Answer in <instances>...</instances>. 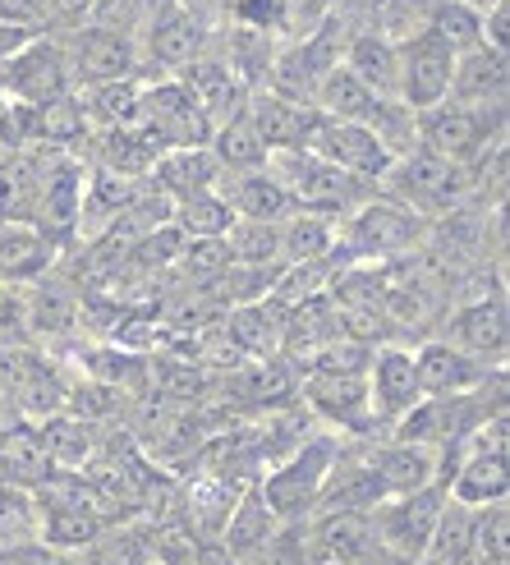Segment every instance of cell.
<instances>
[{
	"mask_svg": "<svg viewBox=\"0 0 510 565\" xmlns=\"http://www.w3.org/2000/svg\"><path fill=\"white\" fill-rule=\"evenodd\" d=\"M450 74H456V46H450L437 28H423L401 51V102L414 116L442 106L450 93Z\"/></svg>",
	"mask_w": 510,
	"mask_h": 565,
	"instance_id": "cell-1",
	"label": "cell"
},
{
	"mask_svg": "<svg viewBox=\"0 0 510 565\" xmlns=\"http://www.w3.org/2000/svg\"><path fill=\"white\" fill-rule=\"evenodd\" d=\"M304 148L314 157H322V161H331V166H340V171L359 175V180L386 175L391 161H395L386 152V143L368 125H346V120H327V116H314V129H308Z\"/></svg>",
	"mask_w": 510,
	"mask_h": 565,
	"instance_id": "cell-2",
	"label": "cell"
},
{
	"mask_svg": "<svg viewBox=\"0 0 510 565\" xmlns=\"http://www.w3.org/2000/svg\"><path fill=\"white\" fill-rule=\"evenodd\" d=\"M0 83L23 106H46L55 97H65V51L46 42H28L10 61H0Z\"/></svg>",
	"mask_w": 510,
	"mask_h": 565,
	"instance_id": "cell-3",
	"label": "cell"
},
{
	"mask_svg": "<svg viewBox=\"0 0 510 565\" xmlns=\"http://www.w3.org/2000/svg\"><path fill=\"white\" fill-rule=\"evenodd\" d=\"M327 473H331V441H308L286 469H276L267 478V488H263L267 511L272 515H295V511H304V505H314Z\"/></svg>",
	"mask_w": 510,
	"mask_h": 565,
	"instance_id": "cell-4",
	"label": "cell"
},
{
	"mask_svg": "<svg viewBox=\"0 0 510 565\" xmlns=\"http://www.w3.org/2000/svg\"><path fill=\"white\" fill-rule=\"evenodd\" d=\"M418 134H423V152H437L446 161H474L478 148L488 138V120L484 110H469V106H456V102H442L433 110H418Z\"/></svg>",
	"mask_w": 510,
	"mask_h": 565,
	"instance_id": "cell-5",
	"label": "cell"
},
{
	"mask_svg": "<svg viewBox=\"0 0 510 565\" xmlns=\"http://www.w3.org/2000/svg\"><path fill=\"white\" fill-rule=\"evenodd\" d=\"M446 511V492L442 488H418L410 497H401V505H391L386 520H382V539L395 556L405 561H418L423 552L433 547V533H437V520Z\"/></svg>",
	"mask_w": 510,
	"mask_h": 565,
	"instance_id": "cell-6",
	"label": "cell"
},
{
	"mask_svg": "<svg viewBox=\"0 0 510 565\" xmlns=\"http://www.w3.org/2000/svg\"><path fill=\"white\" fill-rule=\"evenodd\" d=\"M391 171L401 175V193L423 207H450V203H460L465 189H469L465 166L446 161L437 152H410L401 161H391Z\"/></svg>",
	"mask_w": 510,
	"mask_h": 565,
	"instance_id": "cell-7",
	"label": "cell"
},
{
	"mask_svg": "<svg viewBox=\"0 0 510 565\" xmlns=\"http://www.w3.org/2000/svg\"><path fill=\"white\" fill-rule=\"evenodd\" d=\"M418 239V221L405 207L391 203H373L350 221V248L363 258H401Z\"/></svg>",
	"mask_w": 510,
	"mask_h": 565,
	"instance_id": "cell-8",
	"label": "cell"
},
{
	"mask_svg": "<svg viewBox=\"0 0 510 565\" xmlns=\"http://www.w3.org/2000/svg\"><path fill=\"white\" fill-rule=\"evenodd\" d=\"M134 61H138V55H134L129 33H110V28H88V33H78L74 51L65 55V65H74V74L83 83H93V88L129 78Z\"/></svg>",
	"mask_w": 510,
	"mask_h": 565,
	"instance_id": "cell-9",
	"label": "cell"
},
{
	"mask_svg": "<svg viewBox=\"0 0 510 565\" xmlns=\"http://www.w3.org/2000/svg\"><path fill=\"white\" fill-rule=\"evenodd\" d=\"M446 97H456V106H469V110L497 106L506 97V51H492L484 42L460 51Z\"/></svg>",
	"mask_w": 510,
	"mask_h": 565,
	"instance_id": "cell-10",
	"label": "cell"
},
{
	"mask_svg": "<svg viewBox=\"0 0 510 565\" xmlns=\"http://www.w3.org/2000/svg\"><path fill=\"white\" fill-rule=\"evenodd\" d=\"M244 116L253 120V129H258L263 138V148H286V152H299L304 148V138L308 129H314V116L318 110L314 106H299L295 97L286 93H263V97H253Z\"/></svg>",
	"mask_w": 510,
	"mask_h": 565,
	"instance_id": "cell-11",
	"label": "cell"
},
{
	"mask_svg": "<svg viewBox=\"0 0 510 565\" xmlns=\"http://www.w3.org/2000/svg\"><path fill=\"white\" fill-rule=\"evenodd\" d=\"M290 198L295 203H304V207H350V203H359V175H350V171H340V166H331V161H322V157H295L290 161Z\"/></svg>",
	"mask_w": 510,
	"mask_h": 565,
	"instance_id": "cell-12",
	"label": "cell"
},
{
	"mask_svg": "<svg viewBox=\"0 0 510 565\" xmlns=\"http://www.w3.org/2000/svg\"><path fill=\"white\" fill-rule=\"evenodd\" d=\"M184 88H189V97L198 102V110L208 116V125L216 129V125H225V120H235L240 116V102H244V83H240V74L231 70V65H221V61H198L184 70Z\"/></svg>",
	"mask_w": 510,
	"mask_h": 565,
	"instance_id": "cell-13",
	"label": "cell"
},
{
	"mask_svg": "<svg viewBox=\"0 0 510 565\" xmlns=\"http://www.w3.org/2000/svg\"><path fill=\"white\" fill-rule=\"evenodd\" d=\"M198 55H203V19H198L184 0H170L152 19V61H161L170 70H189Z\"/></svg>",
	"mask_w": 510,
	"mask_h": 565,
	"instance_id": "cell-14",
	"label": "cell"
},
{
	"mask_svg": "<svg viewBox=\"0 0 510 565\" xmlns=\"http://www.w3.org/2000/svg\"><path fill=\"white\" fill-rule=\"evenodd\" d=\"M314 97H318V102H314L318 116H327V120H346V125H368V129L378 125L382 106H386V102H378L373 93H368L346 65H336V70L318 83V93H314Z\"/></svg>",
	"mask_w": 510,
	"mask_h": 565,
	"instance_id": "cell-15",
	"label": "cell"
},
{
	"mask_svg": "<svg viewBox=\"0 0 510 565\" xmlns=\"http://www.w3.org/2000/svg\"><path fill=\"white\" fill-rule=\"evenodd\" d=\"M373 552V524L359 511H327L314 529V556L327 565H354Z\"/></svg>",
	"mask_w": 510,
	"mask_h": 565,
	"instance_id": "cell-16",
	"label": "cell"
},
{
	"mask_svg": "<svg viewBox=\"0 0 510 565\" xmlns=\"http://www.w3.org/2000/svg\"><path fill=\"white\" fill-rule=\"evenodd\" d=\"M346 70L378 102H401V51L382 38H354L346 51Z\"/></svg>",
	"mask_w": 510,
	"mask_h": 565,
	"instance_id": "cell-17",
	"label": "cell"
},
{
	"mask_svg": "<svg viewBox=\"0 0 510 565\" xmlns=\"http://www.w3.org/2000/svg\"><path fill=\"white\" fill-rule=\"evenodd\" d=\"M418 373H414V354L405 350H382L373 359V401L386 418H401L418 405Z\"/></svg>",
	"mask_w": 510,
	"mask_h": 565,
	"instance_id": "cell-18",
	"label": "cell"
},
{
	"mask_svg": "<svg viewBox=\"0 0 510 565\" xmlns=\"http://www.w3.org/2000/svg\"><path fill=\"white\" fill-rule=\"evenodd\" d=\"M336 65H340V38H336V19H331V23L318 28L314 42H304V46L290 55V61H286V70H280V83H286L295 97L318 93V83H322Z\"/></svg>",
	"mask_w": 510,
	"mask_h": 565,
	"instance_id": "cell-19",
	"label": "cell"
},
{
	"mask_svg": "<svg viewBox=\"0 0 510 565\" xmlns=\"http://www.w3.org/2000/svg\"><path fill=\"white\" fill-rule=\"evenodd\" d=\"M308 401L322 414L350 423V428H363V414L373 405V395H368L359 373H314L308 377Z\"/></svg>",
	"mask_w": 510,
	"mask_h": 565,
	"instance_id": "cell-20",
	"label": "cell"
},
{
	"mask_svg": "<svg viewBox=\"0 0 510 565\" xmlns=\"http://www.w3.org/2000/svg\"><path fill=\"white\" fill-rule=\"evenodd\" d=\"M414 373H418V391L428 395H460L465 386H474L484 377V369L465 354V350H450V345H428L414 359Z\"/></svg>",
	"mask_w": 510,
	"mask_h": 565,
	"instance_id": "cell-21",
	"label": "cell"
},
{
	"mask_svg": "<svg viewBox=\"0 0 510 565\" xmlns=\"http://www.w3.org/2000/svg\"><path fill=\"white\" fill-rule=\"evenodd\" d=\"M231 341L248 354H276L286 341V308L280 303H244L231 318Z\"/></svg>",
	"mask_w": 510,
	"mask_h": 565,
	"instance_id": "cell-22",
	"label": "cell"
},
{
	"mask_svg": "<svg viewBox=\"0 0 510 565\" xmlns=\"http://www.w3.org/2000/svg\"><path fill=\"white\" fill-rule=\"evenodd\" d=\"M373 469H378L382 492H395V497H410V492L433 483V456L423 446H414V441H401V446L382 450Z\"/></svg>",
	"mask_w": 510,
	"mask_h": 565,
	"instance_id": "cell-23",
	"label": "cell"
},
{
	"mask_svg": "<svg viewBox=\"0 0 510 565\" xmlns=\"http://www.w3.org/2000/svg\"><path fill=\"white\" fill-rule=\"evenodd\" d=\"M386 492L378 483V469H368V465H350V469H336L322 478V492L318 501L327 505V511H368V505H378Z\"/></svg>",
	"mask_w": 510,
	"mask_h": 565,
	"instance_id": "cell-24",
	"label": "cell"
},
{
	"mask_svg": "<svg viewBox=\"0 0 510 565\" xmlns=\"http://www.w3.org/2000/svg\"><path fill=\"white\" fill-rule=\"evenodd\" d=\"M51 263V244L28 231V225H6L0 231V280H28Z\"/></svg>",
	"mask_w": 510,
	"mask_h": 565,
	"instance_id": "cell-25",
	"label": "cell"
},
{
	"mask_svg": "<svg viewBox=\"0 0 510 565\" xmlns=\"http://www.w3.org/2000/svg\"><path fill=\"white\" fill-rule=\"evenodd\" d=\"M456 335L469 354H501L506 350V308L501 303H469L456 318Z\"/></svg>",
	"mask_w": 510,
	"mask_h": 565,
	"instance_id": "cell-26",
	"label": "cell"
},
{
	"mask_svg": "<svg viewBox=\"0 0 510 565\" xmlns=\"http://www.w3.org/2000/svg\"><path fill=\"white\" fill-rule=\"evenodd\" d=\"M42 446H46L51 465H88L97 450V437H93V423L55 414L42 423Z\"/></svg>",
	"mask_w": 510,
	"mask_h": 565,
	"instance_id": "cell-27",
	"label": "cell"
},
{
	"mask_svg": "<svg viewBox=\"0 0 510 565\" xmlns=\"http://www.w3.org/2000/svg\"><path fill=\"white\" fill-rule=\"evenodd\" d=\"M263 543H272V511L263 492H248L244 505H235L231 520H225V552L244 556V552H258Z\"/></svg>",
	"mask_w": 510,
	"mask_h": 565,
	"instance_id": "cell-28",
	"label": "cell"
},
{
	"mask_svg": "<svg viewBox=\"0 0 510 565\" xmlns=\"http://www.w3.org/2000/svg\"><path fill=\"white\" fill-rule=\"evenodd\" d=\"M506 488H510V478H506V456H501V450H478V456L456 478V497L460 501H474V505L501 501Z\"/></svg>",
	"mask_w": 510,
	"mask_h": 565,
	"instance_id": "cell-29",
	"label": "cell"
},
{
	"mask_svg": "<svg viewBox=\"0 0 510 565\" xmlns=\"http://www.w3.org/2000/svg\"><path fill=\"white\" fill-rule=\"evenodd\" d=\"M235 207H240L244 221H280L295 207V198L272 175H244L240 189H235Z\"/></svg>",
	"mask_w": 510,
	"mask_h": 565,
	"instance_id": "cell-30",
	"label": "cell"
},
{
	"mask_svg": "<svg viewBox=\"0 0 510 565\" xmlns=\"http://www.w3.org/2000/svg\"><path fill=\"white\" fill-rule=\"evenodd\" d=\"M231 225H235L231 203H221L212 193H189L180 203V235L184 239H225Z\"/></svg>",
	"mask_w": 510,
	"mask_h": 565,
	"instance_id": "cell-31",
	"label": "cell"
},
{
	"mask_svg": "<svg viewBox=\"0 0 510 565\" xmlns=\"http://www.w3.org/2000/svg\"><path fill=\"white\" fill-rule=\"evenodd\" d=\"M225 248H231V263L240 267H267L280 258V231L272 221H240Z\"/></svg>",
	"mask_w": 510,
	"mask_h": 565,
	"instance_id": "cell-32",
	"label": "cell"
},
{
	"mask_svg": "<svg viewBox=\"0 0 510 565\" xmlns=\"http://www.w3.org/2000/svg\"><path fill=\"white\" fill-rule=\"evenodd\" d=\"M14 391H19V409L28 414V418H55V414H65V405H70V391L61 386V377L55 373H46V369H33V373H23L19 382H14Z\"/></svg>",
	"mask_w": 510,
	"mask_h": 565,
	"instance_id": "cell-33",
	"label": "cell"
},
{
	"mask_svg": "<svg viewBox=\"0 0 510 565\" xmlns=\"http://www.w3.org/2000/svg\"><path fill=\"white\" fill-rule=\"evenodd\" d=\"M212 134H216V161L221 166H240V171H244V166H258L267 157L263 138H258V129H253V120L244 116V110H240L235 120L216 125Z\"/></svg>",
	"mask_w": 510,
	"mask_h": 565,
	"instance_id": "cell-34",
	"label": "cell"
},
{
	"mask_svg": "<svg viewBox=\"0 0 510 565\" xmlns=\"http://www.w3.org/2000/svg\"><path fill=\"white\" fill-rule=\"evenodd\" d=\"M327 248H331V225L314 212L295 216L286 231H280V253H286L290 263H322Z\"/></svg>",
	"mask_w": 510,
	"mask_h": 565,
	"instance_id": "cell-35",
	"label": "cell"
},
{
	"mask_svg": "<svg viewBox=\"0 0 510 565\" xmlns=\"http://www.w3.org/2000/svg\"><path fill=\"white\" fill-rule=\"evenodd\" d=\"M161 175H166V184H176L184 198L189 193H208V184L216 175V157L193 152V148H176L161 161Z\"/></svg>",
	"mask_w": 510,
	"mask_h": 565,
	"instance_id": "cell-36",
	"label": "cell"
},
{
	"mask_svg": "<svg viewBox=\"0 0 510 565\" xmlns=\"http://www.w3.org/2000/svg\"><path fill=\"white\" fill-rule=\"evenodd\" d=\"M469 547L478 552L484 565H506V556H510V515H506V505H492V511H484L469 524Z\"/></svg>",
	"mask_w": 510,
	"mask_h": 565,
	"instance_id": "cell-37",
	"label": "cell"
},
{
	"mask_svg": "<svg viewBox=\"0 0 510 565\" xmlns=\"http://www.w3.org/2000/svg\"><path fill=\"white\" fill-rule=\"evenodd\" d=\"M38 515H33V501H28L19 488H0V552L23 547L33 539Z\"/></svg>",
	"mask_w": 510,
	"mask_h": 565,
	"instance_id": "cell-38",
	"label": "cell"
},
{
	"mask_svg": "<svg viewBox=\"0 0 510 565\" xmlns=\"http://www.w3.org/2000/svg\"><path fill=\"white\" fill-rule=\"evenodd\" d=\"M428 28H437V33H442L450 46H456V55L484 42V19H478V14L465 6V0H446V6L437 10V19H433Z\"/></svg>",
	"mask_w": 510,
	"mask_h": 565,
	"instance_id": "cell-39",
	"label": "cell"
},
{
	"mask_svg": "<svg viewBox=\"0 0 510 565\" xmlns=\"http://www.w3.org/2000/svg\"><path fill=\"white\" fill-rule=\"evenodd\" d=\"M93 93H97L93 110H97L106 125H116V129H129L134 116H138V106H144V93H138L129 78H120V83H102V88H93Z\"/></svg>",
	"mask_w": 510,
	"mask_h": 565,
	"instance_id": "cell-40",
	"label": "cell"
},
{
	"mask_svg": "<svg viewBox=\"0 0 510 565\" xmlns=\"http://www.w3.org/2000/svg\"><path fill=\"white\" fill-rule=\"evenodd\" d=\"M33 125L42 138H55V143H70V138L83 134V106L70 97H55L46 106H33Z\"/></svg>",
	"mask_w": 510,
	"mask_h": 565,
	"instance_id": "cell-41",
	"label": "cell"
},
{
	"mask_svg": "<svg viewBox=\"0 0 510 565\" xmlns=\"http://www.w3.org/2000/svg\"><path fill=\"white\" fill-rule=\"evenodd\" d=\"M180 263L198 280H216L225 267H231V248H225V239H184Z\"/></svg>",
	"mask_w": 510,
	"mask_h": 565,
	"instance_id": "cell-42",
	"label": "cell"
},
{
	"mask_svg": "<svg viewBox=\"0 0 510 565\" xmlns=\"http://www.w3.org/2000/svg\"><path fill=\"white\" fill-rule=\"evenodd\" d=\"M97 515L93 511H46V539L61 547H83L97 539Z\"/></svg>",
	"mask_w": 510,
	"mask_h": 565,
	"instance_id": "cell-43",
	"label": "cell"
},
{
	"mask_svg": "<svg viewBox=\"0 0 510 565\" xmlns=\"http://www.w3.org/2000/svg\"><path fill=\"white\" fill-rule=\"evenodd\" d=\"M148 161H152V152L138 143V138L129 134V129H116L106 138V171L110 175H138V171H148Z\"/></svg>",
	"mask_w": 510,
	"mask_h": 565,
	"instance_id": "cell-44",
	"label": "cell"
},
{
	"mask_svg": "<svg viewBox=\"0 0 510 565\" xmlns=\"http://www.w3.org/2000/svg\"><path fill=\"white\" fill-rule=\"evenodd\" d=\"M33 322L42 331H65L74 322V295H65L61 286H42L33 299Z\"/></svg>",
	"mask_w": 510,
	"mask_h": 565,
	"instance_id": "cell-45",
	"label": "cell"
},
{
	"mask_svg": "<svg viewBox=\"0 0 510 565\" xmlns=\"http://www.w3.org/2000/svg\"><path fill=\"white\" fill-rule=\"evenodd\" d=\"M6 456H10L14 469H28V473L51 469V456H46V446H42V433H33V428L6 433Z\"/></svg>",
	"mask_w": 510,
	"mask_h": 565,
	"instance_id": "cell-46",
	"label": "cell"
},
{
	"mask_svg": "<svg viewBox=\"0 0 510 565\" xmlns=\"http://www.w3.org/2000/svg\"><path fill=\"white\" fill-rule=\"evenodd\" d=\"M152 6V0H93V28H110V33H125V28H134L138 19H144V10Z\"/></svg>",
	"mask_w": 510,
	"mask_h": 565,
	"instance_id": "cell-47",
	"label": "cell"
},
{
	"mask_svg": "<svg viewBox=\"0 0 510 565\" xmlns=\"http://www.w3.org/2000/svg\"><path fill=\"white\" fill-rule=\"evenodd\" d=\"M433 543H442V556H446V561H460V556L469 552V515L456 511V505H450V511H442Z\"/></svg>",
	"mask_w": 510,
	"mask_h": 565,
	"instance_id": "cell-48",
	"label": "cell"
},
{
	"mask_svg": "<svg viewBox=\"0 0 510 565\" xmlns=\"http://www.w3.org/2000/svg\"><path fill=\"white\" fill-rule=\"evenodd\" d=\"M42 207H46L55 221H70V216L78 212V180H74V175H55V180L46 184Z\"/></svg>",
	"mask_w": 510,
	"mask_h": 565,
	"instance_id": "cell-49",
	"label": "cell"
},
{
	"mask_svg": "<svg viewBox=\"0 0 510 565\" xmlns=\"http://www.w3.org/2000/svg\"><path fill=\"white\" fill-rule=\"evenodd\" d=\"M157 386H161V395H176V401H193V395L203 391V377H198L193 369H170V363H161V369H157Z\"/></svg>",
	"mask_w": 510,
	"mask_h": 565,
	"instance_id": "cell-50",
	"label": "cell"
},
{
	"mask_svg": "<svg viewBox=\"0 0 510 565\" xmlns=\"http://www.w3.org/2000/svg\"><path fill=\"white\" fill-rule=\"evenodd\" d=\"M88 565H144V552H138L134 539H106L93 547Z\"/></svg>",
	"mask_w": 510,
	"mask_h": 565,
	"instance_id": "cell-51",
	"label": "cell"
},
{
	"mask_svg": "<svg viewBox=\"0 0 510 565\" xmlns=\"http://www.w3.org/2000/svg\"><path fill=\"white\" fill-rule=\"evenodd\" d=\"M51 14L46 0H0V23H10V28H33Z\"/></svg>",
	"mask_w": 510,
	"mask_h": 565,
	"instance_id": "cell-52",
	"label": "cell"
},
{
	"mask_svg": "<svg viewBox=\"0 0 510 565\" xmlns=\"http://www.w3.org/2000/svg\"><path fill=\"white\" fill-rule=\"evenodd\" d=\"M0 565H51V556L42 547H10L0 552Z\"/></svg>",
	"mask_w": 510,
	"mask_h": 565,
	"instance_id": "cell-53",
	"label": "cell"
},
{
	"mask_svg": "<svg viewBox=\"0 0 510 565\" xmlns=\"http://www.w3.org/2000/svg\"><path fill=\"white\" fill-rule=\"evenodd\" d=\"M46 6H51L55 19H83L93 10V0H46Z\"/></svg>",
	"mask_w": 510,
	"mask_h": 565,
	"instance_id": "cell-54",
	"label": "cell"
},
{
	"mask_svg": "<svg viewBox=\"0 0 510 565\" xmlns=\"http://www.w3.org/2000/svg\"><path fill=\"white\" fill-rule=\"evenodd\" d=\"M193 565H235V561H231V552H225V547H198Z\"/></svg>",
	"mask_w": 510,
	"mask_h": 565,
	"instance_id": "cell-55",
	"label": "cell"
},
{
	"mask_svg": "<svg viewBox=\"0 0 510 565\" xmlns=\"http://www.w3.org/2000/svg\"><path fill=\"white\" fill-rule=\"evenodd\" d=\"M354 565H414V561H405V556H386V561H368V556H363V561H354Z\"/></svg>",
	"mask_w": 510,
	"mask_h": 565,
	"instance_id": "cell-56",
	"label": "cell"
}]
</instances>
